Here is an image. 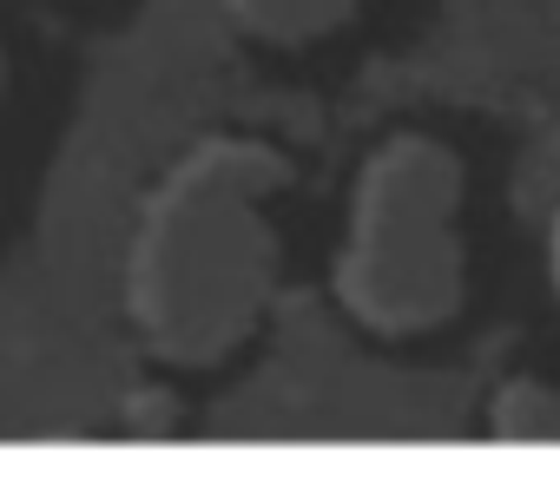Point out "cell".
Here are the masks:
<instances>
[{
	"label": "cell",
	"instance_id": "3",
	"mask_svg": "<svg viewBox=\"0 0 560 500\" xmlns=\"http://www.w3.org/2000/svg\"><path fill=\"white\" fill-rule=\"evenodd\" d=\"M553 290H560V217H553Z\"/></svg>",
	"mask_w": 560,
	"mask_h": 500
},
{
	"label": "cell",
	"instance_id": "2",
	"mask_svg": "<svg viewBox=\"0 0 560 500\" xmlns=\"http://www.w3.org/2000/svg\"><path fill=\"white\" fill-rule=\"evenodd\" d=\"M231 8H237V21H257L270 34H311L343 14V0H231Z\"/></svg>",
	"mask_w": 560,
	"mask_h": 500
},
{
	"label": "cell",
	"instance_id": "1",
	"mask_svg": "<svg viewBox=\"0 0 560 500\" xmlns=\"http://www.w3.org/2000/svg\"><path fill=\"white\" fill-rule=\"evenodd\" d=\"M462 178L429 139H402L370 165L357 237L343 250V303L376 330H429L462 297Z\"/></svg>",
	"mask_w": 560,
	"mask_h": 500
}]
</instances>
